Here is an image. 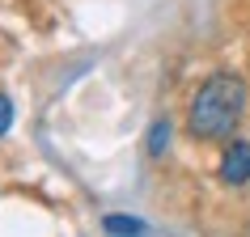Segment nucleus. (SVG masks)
<instances>
[{"mask_svg": "<svg viewBox=\"0 0 250 237\" xmlns=\"http://www.w3.org/2000/svg\"><path fill=\"white\" fill-rule=\"evenodd\" d=\"M242 115H246V80L237 72H212L187 102V132L199 144L233 140Z\"/></svg>", "mask_w": 250, "mask_h": 237, "instance_id": "1", "label": "nucleus"}, {"mask_svg": "<svg viewBox=\"0 0 250 237\" xmlns=\"http://www.w3.org/2000/svg\"><path fill=\"white\" fill-rule=\"evenodd\" d=\"M216 174H221L225 186H246L250 182V140H229Z\"/></svg>", "mask_w": 250, "mask_h": 237, "instance_id": "2", "label": "nucleus"}, {"mask_svg": "<svg viewBox=\"0 0 250 237\" xmlns=\"http://www.w3.org/2000/svg\"><path fill=\"white\" fill-rule=\"evenodd\" d=\"M102 229L110 237H148V224L145 220H136V216H119V212L102 216Z\"/></svg>", "mask_w": 250, "mask_h": 237, "instance_id": "3", "label": "nucleus"}, {"mask_svg": "<svg viewBox=\"0 0 250 237\" xmlns=\"http://www.w3.org/2000/svg\"><path fill=\"white\" fill-rule=\"evenodd\" d=\"M170 140H174V123H170V118H153L148 140H145L148 157H166V153H170Z\"/></svg>", "mask_w": 250, "mask_h": 237, "instance_id": "4", "label": "nucleus"}, {"mask_svg": "<svg viewBox=\"0 0 250 237\" xmlns=\"http://www.w3.org/2000/svg\"><path fill=\"white\" fill-rule=\"evenodd\" d=\"M9 127H13V98L0 93V136H9Z\"/></svg>", "mask_w": 250, "mask_h": 237, "instance_id": "5", "label": "nucleus"}]
</instances>
